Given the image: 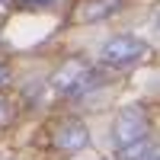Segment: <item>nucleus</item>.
<instances>
[{"label":"nucleus","instance_id":"obj_4","mask_svg":"<svg viewBox=\"0 0 160 160\" xmlns=\"http://www.w3.org/2000/svg\"><path fill=\"white\" fill-rule=\"evenodd\" d=\"M90 128L83 118H64V122L55 125V135H51V144L61 151V154H80L90 148Z\"/></svg>","mask_w":160,"mask_h":160},{"label":"nucleus","instance_id":"obj_3","mask_svg":"<svg viewBox=\"0 0 160 160\" xmlns=\"http://www.w3.org/2000/svg\"><path fill=\"white\" fill-rule=\"evenodd\" d=\"M93 83H99V74H96V68H90L83 61H64L51 74V90L61 93V96H80Z\"/></svg>","mask_w":160,"mask_h":160},{"label":"nucleus","instance_id":"obj_7","mask_svg":"<svg viewBox=\"0 0 160 160\" xmlns=\"http://www.w3.org/2000/svg\"><path fill=\"white\" fill-rule=\"evenodd\" d=\"M7 3L13 7V10H26V13H42V10H55L61 0H7Z\"/></svg>","mask_w":160,"mask_h":160},{"label":"nucleus","instance_id":"obj_1","mask_svg":"<svg viewBox=\"0 0 160 160\" xmlns=\"http://www.w3.org/2000/svg\"><path fill=\"white\" fill-rule=\"evenodd\" d=\"M148 51H151L148 38H141L135 32H115L102 42L99 64L109 68V71H128V68H135V64H141L148 58Z\"/></svg>","mask_w":160,"mask_h":160},{"label":"nucleus","instance_id":"obj_10","mask_svg":"<svg viewBox=\"0 0 160 160\" xmlns=\"http://www.w3.org/2000/svg\"><path fill=\"white\" fill-rule=\"evenodd\" d=\"M144 160H160V157H157V148H154V151H151L148 157H144Z\"/></svg>","mask_w":160,"mask_h":160},{"label":"nucleus","instance_id":"obj_2","mask_svg":"<svg viewBox=\"0 0 160 160\" xmlns=\"http://www.w3.org/2000/svg\"><path fill=\"white\" fill-rule=\"evenodd\" d=\"M148 128H151V115L144 109L141 102H131V106H122L112 122V144L115 151L128 148V144H135L141 138H148Z\"/></svg>","mask_w":160,"mask_h":160},{"label":"nucleus","instance_id":"obj_5","mask_svg":"<svg viewBox=\"0 0 160 160\" xmlns=\"http://www.w3.org/2000/svg\"><path fill=\"white\" fill-rule=\"evenodd\" d=\"M122 10V0H83L77 7V22H102Z\"/></svg>","mask_w":160,"mask_h":160},{"label":"nucleus","instance_id":"obj_9","mask_svg":"<svg viewBox=\"0 0 160 160\" xmlns=\"http://www.w3.org/2000/svg\"><path fill=\"white\" fill-rule=\"evenodd\" d=\"M7 83H10V68H7L3 61H0V90H3Z\"/></svg>","mask_w":160,"mask_h":160},{"label":"nucleus","instance_id":"obj_6","mask_svg":"<svg viewBox=\"0 0 160 160\" xmlns=\"http://www.w3.org/2000/svg\"><path fill=\"white\" fill-rule=\"evenodd\" d=\"M154 148H157V144H154L151 138H141V141H135V144H128V148L115 151V160H144Z\"/></svg>","mask_w":160,"mask_h":160},{"label":"nucleus","instance_id":"obj_8","mask_svg":"<svg viewBox=\"0 0 160 160\" xmlns=\"http://www.w3.org/2000/svg\"><path fill=\"white\" fill-rule=\"evenodd\" d=\"M16 115V109H13V102L7 99V96H0V125H7L10 118Z\"/></svg>","mask_w":160,"mask_h":160}]
</instances>
